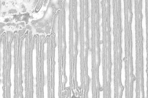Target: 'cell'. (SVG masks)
Here are the masks:
<instances>
[{"mask_svg": "<svg viewBox=\"0 0 148 98\" xmlns=\"http://www.w3.org/2000/svg\"><path fill=\"white\" fill-rule=\"evenodd\" d=\"M71 1H64L63 8L65 14V53L64 72L66 79L65 85L70 87L72 83V62L71 56Z\"/></svg>", "mask_w": 148, "mask_h": 98, "instance_id": "obj_1", "label": "cell"}, {"mask_svg": "<svg viewBox=\"0 0 148 98\" xmlns=\"http://www.w3.org/2000/svg\"><path fill=\"white\" fill-rule=\"evenodd\" d=\"M115 15L114 3L110 2L109 4V32L110 40V95H115Z\"/></svg>", "mask_w": 148, "mask_h": 98, "instance_id": "obj_2", "label": "cell"}, {"mask_svg": "<svg viewBox=\"0 0 148 98\" xmlns=\"http://www.w3.org/2000/svg\"><path fill=\"white\" fill-rule=\"evenodd\" d=\"M93 61L94 92L95 97H98L99 83L98 80V68L99 65V48L98 43V3L97 1H93Z\"/></svg>", "mask_w": 148, "mask_h": 98, "instance_id": "obj_3", "label": "cell"}, {"mask_svg": "<svg viewBox=\"0 0 148 98\" xmlns=\"http://www.w3.org/2000/svg\"><path fill=\"white\" fill-rule=\"evenodd\" d=\"M121 80H126V1H120Z\"/></svg>", "mask_w": 148, "mask_h": 98, "instance_id": "obj_4", "label": "cell"}, {"mask_svg": "<svg viewBox=\"0 0 148 98\" xmlns=\"http://www.w3.org/2000/svg\"><path fill=\"white\" fill-rule=\"evenodd\" d=\"M60 22H53V32L55 34L54 38L53 52V92L60 93Z\"/></svg>", "mask_w": 148, "mask_h": 98, "instance_id": "obj_5", "label": "cell"}, {"mask_svg": "<svg viewBox=\"0 0 148 98\" xmlns=\"http://www.w3.org/2000/svg\"><path fill=\"white\" fill-rule=\"evenodd\" d=\"M115 85H121V49L120 44V1H115Z\"/></svg>", "mask_w": 148, "mask_h": 98, "instance_id": "obj_6", "label": "cell"}, {"mask_svg": "<svg viewBox=\"0 0 148 98\" xmlns=\"http://www.w3.org/2000/svg\"><path fill=\"white\" fill-rule=\"evenodd\" d=\"M98 3V28L99 48V65L98 73L101 76L104 75V59H105V27H104V9L103 1H97Z\"/></svg>", "mask_w": 148, "mask_h": 98, "instance_id": "obj_7", "label": "cell"}, {"mask_svg": "<svg viewBox=\"0 0 148 98\" xmlns=\"http://www.w3.org/2000/svg\"><path fill=\"white\" fill-rule=\"evenodd\" d=\"M76 2L71 1V56L72 62V83L74 88H75V63L77 55V35L76 31L75 16Z\"/></svg>", "mask_w": 148, "mask_h": 98, "instance_id": "obj_8", "label": "cell"}, {"mask_svg": "<svg viewBox=\"0 0 148 98\" xmlns=\"http://www.w3.org/2000/svg\"><path fill=\"white\" fill-rule=\"evenodd\" d=\"M38 36L35 35L32 41V98L39 97L38 64Z\"/></svg>", "mask_w": 148, "mask_h": 98, "instance_id": "obj_9", "label": "cell"}, {"mask_svg": "<svg viewBox=\"0 0 148 98\" xmlns=\"http://www.w3.org/2000/svg\"><path fill=\"white\" fill-rule=\"evenodd\" d=\"M50 40L47 36L43 43L42 57H43V86L42 97H50V71H49V51Z\"/></svg>", "mask_w": 148, "mask_h": 98, "instance_id": "obj_10", "label": "cell"}, {"mask_svg": "<svg viewBox=\"0 0 148 98\" xmlns=\"http://www.w3.org/2000/svg\"><path fill=\"white\" fill-rule=\"evenodd\" d=\"M28 34L23 36L21 41V86L23 98L28 97L27 82V45Z\"/></svg>", "mask_w": 148, "mask_h": 98, "instance_id": "obj_11", "label": "cell"}, {"mask_svg": "<svg viewBox=\"0 0 148 98\" xmlns=\"http://www.w3.org/2000/svg\"><path fill=\"white\" fill-rule=\"evenodd\" d=\"M110 30H105V59H104V76H105V95L104 97H110Z\"/></svg>", "mask_w": 148, "mask_h": 98, "instance_id": "obj_12", "label": "cell"}, {"mask_svg": "<svg viewBox=\"0 0 148 98\" xmlns=\"http://www.w3.org/2000/svg\"><path fill=\"white\" fill-rule=\"evenodd\" d=\"M17 33L13 34V38L10 45V97L14 98L15 97V46L16 44Z\"/></svg>", "mask_w": 148, "mask_h": 98, "instance_id": "obj_13", "label": "cell"}, {"mask_svg": "<svg viewBox=\"0 0 148 98\" xmlns=\"http://www.w3.org/2000/svg\"><path fill=\"white\" fill-rule=\"evenodd\" d=\"M13 33L11 32H8L6 34V42H5V97H10V45L11 41L13 38Z\"/></svg>", "mask_w": 148, "mask_h": 98, "instance_id": "obj_14", "label": "cell"}, {"mask_svg": "<svg viewBox=\"0 0 148 98\" xmlns=\"http://www.w3.org/2000/svg\"><path fill=\"white\" fill-rule=\"evenodd\" d=\"M32 34L30 30L29 33L27 46V82L28 97H32Z\"/></svg>", "mask_w": 148, "mask_h": 98, "instance_id": "obj_15", "label": "cell"}, {"mask_svg": "<svg viewBox=\"0 0 148 98\" xmlns=\"http://www.w3.org/2000/svg\"><path fill=\"white\" fill-rule=\"evenodd\" d=\"M60 66H61V77H65L64 61L65 53V14L63 7L61 5L60 8Z\"/></svg>", "mask_w": 148, "mask_h": 98, "instance_id": "obj_16", "label": "cell"}, {"mask_svg": "<svg viewBox=\"0 0 148 98\" xmlns=\"http://www.w3.org/2000/svg\"><path fill=\"white\" fill-rule=\"evenodd\" d=\"M21 35L19 33L18 36L17 43L16 51V98H22V88L21 86V58L20 55L21 45Z\"/></svg>", "mask_w": 148, "mask_h": 98, "instance_id": "obj_17", "label": "cell"}, {"mask_svg": "<svg viewBox=\"0 0 148 98\" xmlns=\"http://www.w3.org/2000/svg\"><path fill=\"white\" fill-rule=\"evenodd\" d=\"M93 1H87V28L88 36V49L92 50L93 46Z\"/></svg>", "mask_w": 148, "mask_h": 98, "instance_id": "obj_18", "label": "cell"}, {"mask_svg": "<svg viewBox=\"0 0 148 98\" xmlns=\"http://www.w3.org/2000/svg\"><path fill=\"white\" fill-rule=\"evenodd\" d=\"M5 37L6 34L4 33L2 35L1 41V96L0 98H4V85L5 84V70H4V50H5Z\"/></svg>", "mask_w": 148, "mask_h": 98, "instance_id": "obj_19", "label": "cell"}, {"mask_svg": "<svg viewBox=\"0 0 148 98\" xmlns=\"http://www.w3.org/2000/svg\"><path fill=\"white\" fill-rule=\"evenodd\" d=\"M45 36H41L40 38V51L39 54V76L38 91L39 97H42V86H43V57L42 56L43 41Z\"/></svg>", "mask_w": 148, "mask_h": 98, "instance_id": "obj_20", "label": "cell"}]
</instances>
